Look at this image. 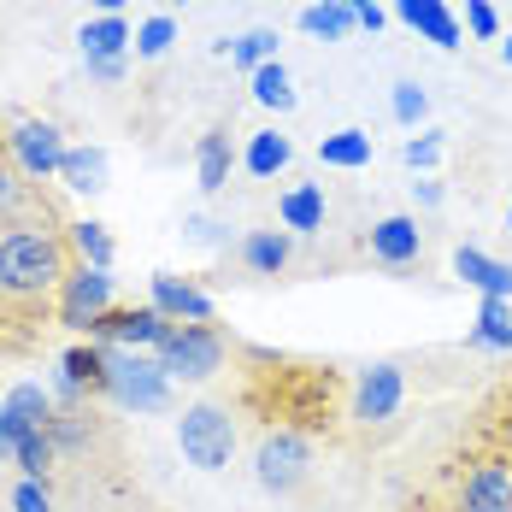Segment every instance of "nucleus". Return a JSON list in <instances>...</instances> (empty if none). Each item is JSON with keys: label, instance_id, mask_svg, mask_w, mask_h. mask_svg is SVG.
Instances as JSON below:
<instances>
[{"label": "nucleus", "instance_id": "nucleus-34", "mask_svg": "<svg viewBox=\"0 0 512 512\" xmlns=\"http://www.w3.org/2000/svg\"><path fill=\"white\" fill-rule=\"evenodd\" d=\"M442 154V136H412L407 142V165H436Z\"/></svg>", "mask_w": 512, "mask_h": 512}, {"label": "nucleus", "instance_id": "nucleus-27", "mask_svg": "<svg viewBox=\"0 0 512 512\" xmlns=\"http://www.w3.org/2000/svg\"><path fill=\"white\" fill-rule=\"evenodd\" d=\"M53 454H59L53 430H30V436L18 442V454H12V460H18V471H24V477H36V483H42V477H48V465H53Z\"/></svg>", "mask_w": 512, "mask_h": 512}, {"label": "nucleus", "instance_id": "nucleus-38", "mask_svg": "<svg viewBox=\"0 0 512 512\" xmlns=\"http://www.w3.org/2000/svg\"><path fill=\"white\" fill-rule=\"evenodd\" d=\"M501 53H507V65H512V36H507V42H501Z\"/></svg>", "mask_w": 512, "mask_h": 512}, {"label": "nucleus", "instance_id": "nucleus-16", "mask_svg": "<svg viewBox=\"0 0 512 512\" xmlns=\"http://www.w3.org/2000/svg\"><path fill=\"white\" fill-rule=\"evenodd\" d=\"M289 254H295L289 230H248V236H242V265H248L254 277H283V271H289Z\"/></svg>", "mask_w": 512, "mask_h": 512}, {"label": "nucleus", "instance_id": "nucleus-30", "mask_svg": "<svg viewBox=\"0 0 512 512\" xmlns=\"http://www.w3.org/2000/svg\"><path fill=\"white\" fill-rule=\"evenodd\" d=\"M171 42H177V24H171L165 12H159V18H148V24L136 30V53H142V59H159Z\"/></svg>", "mask_w": 512, "mask_h": 512}, {"label": "nucleus", "instance_id": "nucleus-11", "mask_svg": "<svg viewBox=\"0 0 512 512\" xmlns=\"http://www.w3.org/2000/svg\"><path fill=\"white\" fill-rule=\"evenodd\" d=\"M53 424V407L42 389H12L6 395V407H0V454H18V442L30 436V430H48Z\"/></svg>", "mask_w": 512, "mask_h": 512}, {"label": "nucleus", "instance_id": "nucleus-23", "mask_svg": "<svg viewBox=\"0 0 512 512\" xmlns=\"http://www.w3.org/2000/svg\"><path fill=\"white\" fill-rule=\"evenodd\" d=\"M318 159L336 165V171H359V165H371V136L365 130H336V136L318 142Z\"/></svg>", "mask_w": 512, "mask_h": 512}, {"label": "nucleus", "instance_id": "nucleus-37", "mask_svg": "<svg viewBox=\"0 0 512 512\" xmlns=\"http://www.w3.org/2000/svg\"><path fill=\"white\" fill-rule=\"evenodd\" d=\"M95 6H101V12H124V0H95Z\"/></svg>", "mask_w": 512, "mask_h": 512}, {"label": "nucleus", "instance_id": "nucleus-33", "mask_svg": "<svg viewBox=\"0 0 512 512\" xmlns=\"http://www.w3.org/2000/svg\"><path fill=\"white\" fill-rule=\"evenodd\" d=\"M424 89H418V83H401V89H395V118H401V124H418V118H424Z\"/></svg>", "mask_w": 512, "mask_h": 512}, {"label": "nucleus", "instance_id": "nucleus-17", "mask_svg": "<svg viewBox=\"0 0 512 512\" xmlns=\"http://www.w3.org/2000/svg\"><path fill=\"white\" fill-rule=\"evenodd\" d=\"M454 271H460L471 289H483L489 301H512V265L477 254V248H454Z\"/></svg>", "mask_w": 512, "mask_h": 512}, {"label": "nucleus", "instance_id": "nucleus-5", "mask_svg": "<svg viewBox=\"0 0 512 512\" xmlns=\"http://www.w3.org/2000/svg\"><path fill=\"white\" fill-rule=\"evenodd\" d=\"M165 371H159V359H148L142 348H118V354H106V395L118 401V407H136V412H159L165 407Z\"/></svg>", "mask_w": 512, "mask_h": 512}, {"label": "nucleus", "instance_id": "nucleus-32", "mask_svg": "<svg viewBox=\"0 0 512 512\" xmlns=\"http://www.w3.org/2000/svg\"><path fill=\"white\" fill-rule=\"evenodd\" d=\"M12 507H18V512H53V501H48V483L24 477V483L12 489Z\"/></svg>", "mask_w": 512, "mask_h": 512}, {"label": "nucleus", "instance_id": "nucleus-12", "mask_svg": "<svg viewBox=\"0 0 512 512\" xmlns=\"http://www.w3.org/2000/svg\"><path fill=\"white\" fill-rule=\"evenodd\" d=\"M418 254H424L418 218H377V224H371V259H377V265H389V271H407Z\"/></svg>", "mask_w": 512, "mask_h": 512}, {"label": "nucleus", "instance_id": "nucleus-13", "mask_svg": "<svg viewBox=\"0 0 512 512\" xmlns=\"http://www.w3.org/2000/svg\"><path fill=\"white\" fill-rule=\"evenodd\" d=\"M395 12L407 18L424 42H436V48H460V18H454L442 0H395Z\"/></svg>", "mask_w": 512, "mask_h": 512}, {"label": "nucleus", "instance_id": "nucleus-14", "mask_svg": "<svg viewBox=\"0 0 512 512\" xmlns=\"http://www.w3.org/2000/svg\"><path fill=\"white\" fill-rule=\"evenodd\" d=\"M154 307L171 324H212V301L195 283H177V277H154Z\"/></svg>", "mask_w": 512, "mask_h": 512}, {"label": "nucleus", "instance_id": "nucleus-15", "mask_svg": "<svg viewBox=\"0 0 512 512\" xmlns=\"http://www.w3.org/2000/svg\"><path fill=\"white\" fill-rule=\"evenodd\" d=\"M77 48H83V59H124V48H136V30L118 12H101L77 30Z\"/></svg>", "mask_w": 512, "mask_h": 512}, {"label": "nucleus", "instance_id": "nucleus-39", "mask_svg": "<svg viewBox=\"0 0 512 512\" xmlns=\"http://www.w3.org/2000/svg\"><path fill=\"white\" fill-rule=\"evenodd\" d=\"M165 6H189V0H165Z\"/></svg>", "mask_w": 512, "mask_h": 512}, {"label": "nucleus", "instance_id": "nucleus-24", "mask_svg": "<svg viewBox=\"0 0 512 512\" xmlns=\"http://www.w3.org/2000/svg\"><path fill=\"white\" fill-rule=\"evenodd\" d=\"M289 136H277V130H254V142H248V154H242V165L254 171V177H277L283 165H289Z\"/></svg>", "mask_w": 512, "mask_h": 512}, {"label": "nucleus", "instance_id": "nucleus-22", "mask_svg": "<svg viewBox=\"0 0 512 512\" xmlns=\"http://www.w3.org/2000/svg\"><path fill=\"white\" fill-rule=\"evenodd\" d=\"M301 30H307V36H324V42H342V36L359 30V18L342 6V0H318V6L301 12Z\"/></svg>", "mask_w": 512, "mask_h": 512}, {"label": "nucleus", "instance_id": "nucleus-40", "mask_svg": "<svg viewBox=\"0 0 512 512\" xmlns=\"http://www.w3.org/2000/svg\"><path fill=\"white\" fill-rule=\"evenodd\" d=\"M507 224H512V218H507Z\"/></svg>", "mask_w": 512, "mask_h": 512}, {"label": "nucleus", "instance_id": "nucleus-35", "mask_svg": "<svg viewBox=\"0 0 512 512\" xmlns=\"http://www.w3.org/2000/svg\"><path fill=\"white\" fill-rule=\"evenodd\" d=\"M342 6L359 18V30H383V6L377 0H342Z\"/></svg>", "mask_w": 512, "mask_h": 512}, {"label": "nucleus", "instance_id": "nucleus-9", "mask_svg": "<svg viewBox=\"0 0 512 512\" xmlns=\"http://www.w3.org/2000/svg\"><path fill=\"white\" fill-rule=\"evenodd\" d=\"M460 512H512V460L489 454L465 471L460 483Z\"/></svg>", "mask_w": 512, "mask_h": 512}, {"label": "nucleus", "instance_id": "nucleus-31", "mask_svg": "<svg viewBox=\"0 0 512 512\" xmlns=\"http://www.w3.org/2000/svg\"><path fill=\"white\" fill-rule=\"evenodd\" d=\"M465 24H471L477 42H495V36H501V18H495L489 0H465Z\"/></svg>", "mask_w": 512, "mask_h": 512}, {"label": "nucleus", "instance_id": "nucleus-19", "mask_svg": "<svg viewBox=\"0 0 512 512\" xmlns=\"http://www.w3.org/2000/svg\"><path fill=\"white\" fill-rule=\"evenodd\" d=\"M230 165H236V148H230V130H206L201 148H195V171H201V189H224L230 183Z\"/></svg>", "mask_w": 512, "mask_h": 512}, {"label": "nucleus", "instance_id": "nucleus-26", "mask_svg": "<svg viewBox=\"0 0 512 512\" xmlns=\"http://www.w3.org/2000/svg\"><path fill=\"white\" fill-rule=\"evenodd\" d=\"M254 101L259 106H277V112H289V106H295V83H289V71H283L277 59L254 71Z\"/></svg>", "mask_w": 512, "mask_h": 512}, {"label": "nucleus", "instance_id": "nucleus-28", "mask_svg": "<svg viewBox=\"0 0 512 512\" xmlns=\"http://www.w3.org/2000/svg\"><path fill=\"white\" fill-rule=\"evenodd\" d=\"M71 248L83 254V265H112V236H106V224H71Z\"/></svg>", "mask_w": 512, "mask_h": 512}, {"label": "nucleus", "instance_id": "nucleus-18", "mask_svg": "<svg viewBox=\"0 0 512 512\" xmlns=\"http://www.w3.org/2000/svg\"><path fill=\"white\" fill-rule=\"evenodd\" d=\"M277 218H283V230H295V236H312V230H324V189H318V183H301V189H289V195L277 201Z\"/></svg>", "mask_w": 512, "mask_h": 512}, {"label": "nucleus", "instance_id": "nucleus-2", "mask_svg": "<svg viewBox=\"0 0 512 512\" xmlns=\"http://www.w3.org/2000/svg\"><path fill=\"white\" fill-rule=\"evenodd\" d=\"M307 471H312L307 430H295V424H265V436H259V448H254L259 489H271V495H295V489L307 483Z\"/></svg>", "mask_w": 512, "mask_h": 512}, {"label": "nucleus", "instance_id": "nucleus-21", "mask_svg": "<svg viewBox=\"0 0 512 512\" xmlns=\"http://www.w3.org/2000/svg\"><path fill=\"white\" fill-rule=\"evenodd\" d=\"M59 177H65V189L95 195V189H106V154H101V148H65Z\"/></svg>", "mask_w": 512, "mask_h": 512}, {"label": "nucleus", "instance_id": "nucleus-3", "mask_svg": "<svg viewBox=\"0 0 512 512\" xmlns=\"http://www.w3.org/2000/svg\"><path fill=\"white\" fill-rule=\"evenodd\" d=\"M159 371L177 377V383H206L218 365H224V336L212 324H171L165 342L154 348Z\"/></svg>", "mask_w": 512, "mask_h": 512}, {"label": "nucleus", "instance_id": "nucleus-6", "mask_svg": "<svg viewBox=\"0 0 512 512\" xmlns=\"http://www.w3.org/2000/svg\"><path fill=\"white\" fill-rule=\"evenodd\" d=\"M106 312H112V277H106V265H77V271L59 283V324L95 330Z\"/></svg>", "mask_w": 512, "mask_h": 512}, {"label": "nucleus", "instance_id": "nucleus-4", "mask_svg": "<svg viewBox=\"0 0 512 512\" xmlns=\"http://www.w3.org/2000/svg\"><path fill=\"white\" fill-rule=\"evenodd\" d=\"M177 442H183V460L189 465L224 471L230 454H236V418H230V407L201 401V407H189L183 418H177Z\"/></svg>", "mask_w": 512, "mask_h": 512}, {"label": "nucleus", "instance_id": "nucleus-1", "mask_svg": "<svg viewBox=\"0 0 512 512\" xmlns=\"http://www.w3.org/2000/svg\"><path fill=\"white\" fill-rule=\"evenodd\" d=\"M65 277H71V259H65V236L59 230L24 224V218L0 230V295L42 301Z\"/></svg>", "mask_w": 512, "mask_h": 512}, {"label": "nucleus", "instance_id": "nucleus-25", "mask_svg": "<svg viewBox=\"0 0 512 512\" xmlns=\"http://www.w3.org/2000/svg\"><path fill=\"white\" fill-rule=\"evenodd\" d=\"M224 53H230V65H242V71L254 77L259 65L277 59V30H248L242 42H224Z\"/></svg>", "mask_w": 512, "mask_h": 512}, {"label": "nucleus", "instance_id": "nucleus-20", "mask_svg": "<svg viewBox=\"0 0 512 512\" xmlns=\"http://www.w3.org/2000/svg\"><path fill=\"white\" fill-rule=\"evenodd\" d=\"M471 348H495V354H512V301H489L477 307V330H471Z\"/></svg>", "mask_w": 512, "mask_h": 512}, {"label": "nucleus", "instance_id": "nucleus-36", "mask_svg": "<svg viewBox=\"0 0 512 512\" xmlns=\"http://www.w3.org/2000/svg\"><path fill=\"white\" fill-rule=\"evenodd\" d=\"M89 71H95V77H106V83H112V77H124V59H89Z\"/></svg>", "mask_w": 512, "mask_h": 512}, {"label": "nucleus", "instance_id": "nucleus-29", "mask_svg": "<svg viewBox=\"0 0 512 512\" xmlns=\"http://www.w3.org/2000/svg\"><path fill=\"white\" fill-rule=\"evenodd\" d=\"M18 212H24V171L0 159V230L18 224Z\"/></svg>", "mask_w": 512, "mask_h": 512}, {"label": "nucleus", "instance_id": "nucleus-7", "mask_svg": "<svg viewBox=\"0 0 512 512\" xmlns=\"http://www.w3.org/2000/svg\"><path fill=\"white\" fill-rule=\"evenodd\" d=\"M401 395H407V377L401 365H365L354 377V401H348V418L359 424H389L401 412Z\"/></svg>", "mask_w": 512, "mask_h": 512}, {"label": "nucleus", "instance_id": "nucleus-10", "mask_svg": "<svg viewBox=\"0 0 512 512\" xmlns=\"http://www.w3.org/2000/svg\"><path fill=\"white\" fill-rule=\"evenodd\" d=\"M165 330H171V318H165L159 307H124V312L112 307L89 336L118 342V348H159V342H165Z\"/></svg>", "mask_w": 512, "mask_h": 512}, {"label": "nucleus", "instance_id": "nucleus-8", "mask_svg": "<svg viewBox=\"0 0 512 512\" xmlns=\"http://www.w3.org/2000/svg\"><path fill=\"white\" fill-rule=\"evenodd\" d=\"M12 159H18V171L24 177H53L59 165H65V136H59V124L48 118H24V124H12Z\"/></svg>", "mask_w": 512, "mask_h": 512}]
</instances>
